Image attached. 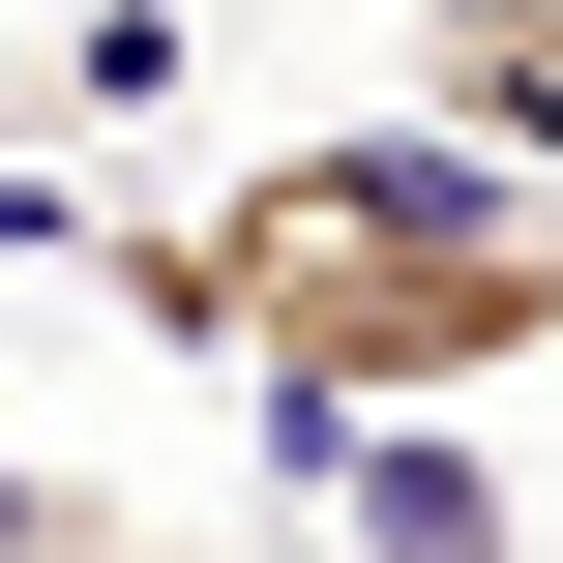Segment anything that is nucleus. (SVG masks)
Here are the masks:
<instances>
[{"instance_id":"obj_1","label":"nucleus","mask_w":563,"mask_h":563,"mask_svg":"<svg viewBox=\"0 0 563 563\" xmlns=\"http://www.w3.org/2000/svg\"><path fill=\"white\" fill-rule=\"evenodd\" d=\"M119 327L267 386L297 445H386V416H475L505 356H563V178L445 148V119H297L238 148L208 208L119 238Z\"/></svg>"},{"instance_id":"obj_2","label":"nucleus","mask_w":563,"mask_h":563,"mask_svg":"<svg viewBox=\"0 0 563 563\" xmlns=\"http://www.w3.org/2000/svg\"><path fill=\"white\" fill-rule=\"evenodd\" d=\"M416 119L505 148V178H563V0H416Z\"/></svg>"},{"instance_id":"obj_3","label":"nucleus","mask_w":563,"mask_h":563,"mask_svg":"<svg viewBox=\"0 0 563 563\" xmlns=\"http://www.w3.org/2000/svg\"><path fill=\"white\" fill-rule=\"evenodd\" d=\"M89 119H178V0H89V30H59V148H89Z\"/></svg>"},{"instance_id":"obj_4","label":"nucleus","mask_w":563,"mask_h":563,"mask_svg":"<svg viewBox=\"0 0 563 563\" xmlns=\"http://www.w3.org/2000/svg\"><path fill=\"white\" fill-rule=\"evenodd\" d=\"M30 563H208V534H148L119 475H30Z\"/></svg>"}]
</instances>
